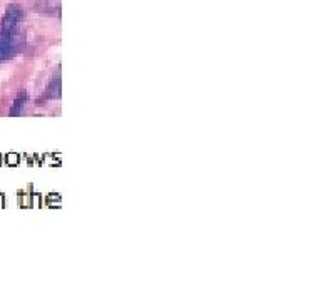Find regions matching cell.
<instances>
[{
    "label": "cell",
    "instance_id": "1",
    "mask_svg": "<svg viewBox=\"0 0 321 301\" xmlns=\"http://www.w3.org/2000/svg\"><path fill=\"white\" fill-rule=\"evenodd\" d=\"M22 17H23L22 7L17 5V3H10L5 10V15L2 18V23H0V32L15 33L17 25H18V22L22 20Z\"/></svg>",
    "mask_w": 321,
    "mask_h": 301
},
{
    "label": "cell",
    "instance_id": "2",
    "mask_svg": "<svg viewBox=\"0 0 321 301\" xmlns=\"http://www.w3.org/2000/svg\"><path fill=\"white\" fill-rule=\"evenodd\" d=\"M15 50V33L0 32V60L8 59Z\"/></svg>",
    "mask_w": 321,
    "mask_h": 301
},
{
    "label": "cell",
    "instance_id": "3",
    "mask_svg": "<svg viewBox=\"0 0 321 301\" xmlns=\"http://www.w3.org/2000/svg\"><path fill=\"white\" fill-rule=\"evenodd\" d=\"M27 100H28V94L25 92V90H20V92L17 94V97L15 100H13V104H12V107H10V116H18L20 114V111L23 109V106L27 104Z\"/></svg>",
    "mask_w": 321,
    "mask_h": 301
},
{
    "label": "cell",
    "instance_id": "4",
    "mask_svg": "<svg viewBox=\"0 0 321 301\" xmlns=\"http://www.w3.org/2000/svg\"><path fill=\"white\" fill-rule=\"evenodd\" d=\"M60 97V79L55 77L45 89V99H59Z\"/></svg>",
    "mask_w": 321,
    "mask_h": 301
}]
</instances>
